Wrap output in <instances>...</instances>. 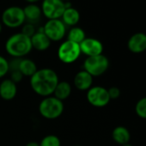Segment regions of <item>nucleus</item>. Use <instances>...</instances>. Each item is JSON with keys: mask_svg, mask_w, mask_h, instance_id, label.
I'll list each match as a JSON object with an SVG mask.
<instances>
[{"mask_svg": "<svg viewBox=\"0 0 146 146\" xmlns=\"http://www.w3.org/2000/svg\"><path fill=\"white\" fill-rule=\"evenodd\" d=\"M42 31L51 41H60L66 34V26L61 19L47 20Z\"/></svg>", "mask_w": 146, "mask_h": 146, "instance_id": "nucleus-7", "label": "nucleus"}, {"mask_svg": "<svg viewBox=\"0 0 146 146\" xmlns=\"http://www.w3.org/2000/svg\"><path fill=\"white\" fill-rule=\"evenodd\" d=\"M64 103L54 96L44 97L39 105V113L46 119H56L64 112Z\"/></svg>", "mask_w": 146, "mask_h": 146, "instance_id": "nucleus-3", "label": "nucleus"}, {"mask_svg": "<svg viewBox=\"0 0 146 146\" xmlns=\"http://www.w3.org/2000/svg\"><path fill=\"white\" fill-rule=\"evenodd\" d=\"M17 93V86L11 79H5L0 84V97L5 101L13 100Z\"/></svg>", "mask_w": 146, "mask_h": 146, "instance_id": "nucleus-13", "label": "nucleus"}, {"mask_svg": "<svg viewBox=\"0 0 146 146\" xmlns=\"http://www.w3.org/2000/svg\"><path fill=\"white\" fill-rule=\"evenodd\" d=\"M66 4V8L61 17L62 22L64 23L65 26H70V27H75L80 20V13L79 11L71 7L70 5H67L68 3Z\"/></svg>", "mask_w": 146, "mask_h": 146, "instance_id": "nucleus-15", "label": "nucleus"}, {"mask_svg": "<svg viewBox=\"0 0 146 146\" xmlns=\"http://www.w3.org/2000/svg\"><path fill=\"white\" fill-rule=\"evenodd\" d=\"M1 32H2V23H0V34H1Z\"/></svg>", "mask_w": 146, "mask_h": 146, "instance_id": "nucleus-30", "label": "nucleus"}, {"mask_svg": "<svg viewBox=\"0 0 146 146\" xmlns=\"http://www.w3.org/2000/svg\"><path fill=\"white\" fill-rule=\"evenodd\" d=\"M36 30H35V28L34 26V24L32 23H27L25 25L23 26V29H22V34L25 35L26 36L31 38L35 34Z\"/></svg>", "mask_w": 146, "mask_h": 146, "instance_id": "nucleus-24", "label": "nucleus"}, {"mask_svg": "<svg viewBox=\"0 0 146 146\" xmlns=\"http://www.w3.org/2000/svg\"><path fill=\"white\" fill-rule=\"evenodd\" d=\"M74 146H81V145H74Z\"/></svg>", "mask_w": 146, "mask_h": 146, "instance_id": "nucleus-31", "label": "nucleus"}, {"mask_svg": "<svg viewBox=\"0 0 146 146\" xmlns=\"http://www.w3.org/2000/svg\"><path fill=\"white\" fill-rule=\"evenodd\" d=\"M135 112L137 115L143 119H146V96L141 98L135 106Z\"/></svg>", "mask_w": 146, "mask_h": 146, "instance_id": "nucleus-22", "label": "nucleus"}, {"mask_svg": "<svg viewBox=\"0 0 146 146\" xmlns=\"http://www.w3.org/2000/svg\"><path fill=\"white\" fill-rule=\"evenodd\" d=\"M30 40H31L32 47L40 52L46 51L50 47L52 42L47 38V36L44 34L42 29L36 31L35 34L30 38Z\"/></svg>", "mask_w": 146, "mask_h": 146, "instance_id": "nucleus-14", "label": "nucleus"}, {"mask_svg": "<svg viewBox=\"0 0 146 146\" xmlns=\"http://www.w3.org/2000/svg\"><path fill=\"white\" fill-rule=\"evenodd\" d=\"M25 1L29 4H35L38 1H40V0H25Z\"/></svg>", "mask_w": 146, "mask_h": 146, "instance_id": "nucleus-28", "label": "nucleus"}, {"mask_svg": "<svg viewBox=\"0 0 146 146\" xmlns=\"http://www.w3.org/2000/svg\"><path fill=\"white\" fill-rule=\"evenodd\" d=\"M2 23L10 29H17L24 24L26 19L23 8L19 6H11L5 9L2 14Z\"/></svg>", "mask_w": 146, "mask_h": 146, "instance_id": "nucleus-6", "label": "nucleus"}, {"mask_svg": "<svg viewBox=\"0 0 146 146\" xmlns=\"http://www.w3.org/2000/svg\"><path fill=\"white\" fill-rule=\"evenodd\" d=\"M10 70V63L5 58L0 55V79L6 76Z\"/></svg>", "mask_w": 146, "mask_h": 146, "instance_id": "nucleus-23", "label": "nucleus"}, {"mask_svg": "<svg viewBox=\"0 0 146 146\" xmlns=\"http://www.w3.org/2000/svg\"><path fill=\"white\" fill-rule=\"evenodd\" d=\"M112 137L113 141L120 145L129 143L131 139V134L129 130L125 126H117L112 131Z\"/></svg>", "mask_w": 146, "mask_h": 146, "instance_id": "nucleus-18", "label": "nucleus"}, {"mask_svg": "<svg viewBox=\"0 0 146 146\" xmlns=\"http://www.w3.org/2000/svg\"><path fill=\"white\" fill-rule=\"evenodd\" d=\"M40 146H61L60 139L55 135H47L42 138Z\"/></svg>", "mask_w": 146, "mask_h": 146, "instance_id": "nucleus-21", "label": "nucleus"}, {"mask_svg": "<svg viewBox=\"0 0 146 146\" xmlns=\"http://www.w3.org/2000/svg\"><path fill=\"white\" fill-rule=\"evenodd\" d=\"M17 70L22 73L23 76L31 78L38 69L36 64L33 60L29 58H19Z\"/></svg>", "mask_w": 146, "mask_h": 146, "instance_id": "nucleus-16", "label": "nucleus"}, {"mask_svg": "<svg viewBox=\"0 0 146 146\" xmlns=\"http://www.w3.org/2000/svg\"><path fill=\"white\" fill-rule=\"evenodd\" d=\"M74 86L80 91H88L93 84V77L83 70L78 71L73 79Z\"/></svg>", "mask_w": 146, "mask_h": 146, "instance_id": "nucleus-12", "label": "nucleus"}, {"mask_svg": "<svg viewBox=\"0 0 146 146\" xmlns=\"http://www.w3.org/2000/svg\"><path fill=\"white\" fill-rule=\"evenodd\" d=\"M40 8L42 15L47 20L61 19L66 8V4L63 0H43Z\"/></svg>", "mask_w": 146, "mask_h": 146, "instance_id": "nucleus-8", "label": "nucleus"}, {"mask_svg": "<svg viewBox=\"0 0 146 146\" xmlns=\"http://www.w3.org/2000/svg\"><path fill=\"white\" fill-rule=\"evenodd\" d=\"M81 53L79 44L68 40L62 42L58 49V57L64 64L74 63L79 58Z\"/></svg>", "mask_w": 146, "mask_h": 146, "instance_id": "nucleus-5", "label": "nucleus"}, {"mask_svg": "<svg viewBox=\"0 0 146 146\" xmlns=\"http://www.w3.org/2000/svg\"><path fill=\"white\" fill-rule=\"evenodd\" d=\"M33 49L31 40L22 33L12 35L5 42V50L9 55L15 58H23Z\"/></svg>", "mask_w": 146, "mask_h": 146, "instance_id": "nucleus-2", "label": "nucleus"}, {"mask_svg": "<svg viewBox=\"0 0 146 146\" xmlns=\"http://www.w3.org/2000/svg\"><path fill=\"white\" fill-rule=\"evenodd\" d=\"M86 97L89 103L96 108L106 107L111 101L108 90L102 86L91 87L87 91Z\"/></svg>", "mask_w": 146, "mask_h": 146, "instance_id": "nucleus-9", "label": "nucleus"}, {"mask_svg": "<svg viewBox=\"0 0 146 146\" xmlns=\"http://www.w3.org/2000/svg\"><path fill=\"white\" fill-rule=\"evenodd\" d=\"M121 146H132L130 143H125V144H123V145H121Z\"/></svg>", "mask_w": 146, "mask_h": 146, "instance_id": "nucleus-29", "label": "nucleus"}, {"mask_svg": "<svg viewBox=\"0 0 146 146\" xmlns=\"http://www.w3.org/2000/svg\"><path fill=\"white\" fill-rule=\"evenodd\" d=\"M26 146H40V143L37 142H29L26 144Z\"/></svg>", "mask_w": 146, "mask_h": 146, "instance_id": "nucleus-27", "label": "nucleus"}, {"mask_svg": "<svg viewBox=\"0 0 146 146\" xmlns=\"http://www.w3.org/2000/svg\"><path fill=\"white\" fill-rule=\"evenodd\" d=\"M109 67L108 58L100 54L97 56L87 57L84 63V69L93 78L103 75Z\"/></svg>", "mask_w": 146, "mask_h": 146, "instance_id": "nucleus-4", "label": "nucleus"}, {"mask_svg": "<svg viewBox=\"0 0 146 146\" xmlns=\"http://www.w3.org/2000/svg\"><path fill=\"white\" fill-rule=\"evenodd\" d=\"M110 100H116L120 96V90L118 87H111L108 90Z\"/></svg>", "mask_w": 146, "mask_h": 146, "instance_id": "nucleus-25", "label": "nucleus"}, {"mask_svg": "<svg viewBox=\"0 0 146 146\" xmlns=\"http://www.w3.org/2000/svg\"><path fill=\"white\" fill-rule=\"evenodd\" d=\"M23 76L22 75V73L18 70H14L11 72V80H12L15 84H17L22 81Z\"/></svg>", "mask_w": 146, "mask_h": 146, "instance_id": "nucleus-26", "label": "nucleus"}, {"mask_svg": "<svg viewBox=\"0 0 146 146\" xmlns=\"http://www.w3.org/2000/svg\"><path fill=\"white\" fill-rule=\"evenodd\" d=\"M71 94V85L66 81H59L53 92V96L60 101L66 100Z\"/></svg>", "mask_w": 146, "mask_h": 146, "instance_id": "nucleus-19", "label": "nucleus"}, {"mask_svg": "<svg viewBox=\"0 0 146 146\" xmlns=\"http://www.w3.org/2000/svg\"><path fill=\"white\" fill-rule=\"evenodd\" d=\"M81 52L86 55L87 57L97 56L102 54L103 52V45L102 43L95 38H85L80 44Z\"/></svg>", "mask_w": 146, "mask_h": 146, "instance_id": "nucleus-10", "label": "nucleus"}, {"mask_svg": "<svg viewBox=\"0 0 146 146\" xmlns=\"http://www.w3.org/2000/svg\"><path fill=\"white\" fill-rule=\"evenodd\" d=\"M86 38L85 32L79 27H71L67 35V40L77 44H80Z\"/></svg>", "mask_w": 146, "mask_h": 146, "instance_id": "nucleus-20", "label": "nucleus"}, {"mask_svg": "<svg viewBox=\"0 0 146 146\" xmlns=\"http://www.w3.org/2000/svg\"><path fill=\"white\" fill-rule=\"evenodd\" d=\"M59 80L55 70L50 68L37 70L30 78V86L33 91L42 97L51 96L53 94Z\"/></svg>", "mask_w": 146, "mask_h": 146, "instance_id": "nucleus-1", "label": "nucleus"}, {"mask_svg": "<svg viewBox=\"0 0 146 146\" xmlns=\"http://www.w3.org/2000/svg\"><path fill=\"white\" fill-rule=\"evenodd\" d=\"M127 47L133 53H142L146 51V34L138 32L132 35L128 40Z\"/></svg>", "mask_w": 146, "mask_h": 146, "instance_id": "nucleus-11", "label": "nucleus"}, {"mask_svg": "<svg viewBox=\"0 0 146 146\" xmlns=\"http://www.w3.org/2000/svg\"><path fill=\"white\" fill-rule=\"evenodd\" d=\"M23 12H24L25 19L28 20L29 23L32 24L39 21L42 15L41 8L35 4H29L27 6L23 8Z\"/></svg>", "mask_w": 146, "mask_h": 146, "instance_id": "nucleus-17", "label": "nucleus"}, {"mask_svg": "<svg viewBox=\"0 0 146 146\" xmlns=\"http://www.w3.org/2000/svg\"><path fill=\"white\" fill-rule=\"evenodd\" d=\"M63 1H64V2H65V0H63Z\"/></svg>", "mask_w": 146, "mask_h": 146, "instance_id": "nucleus-32", "label": "nucleus"}]
</instances>
